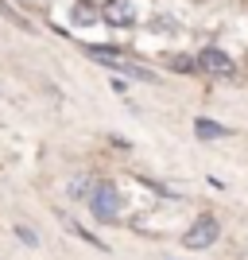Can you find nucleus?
<instances>
[{
    "label": "nucleus",
    "mask_w": 248,
    "mask_h": 260,
    "mask_svg": "<svg viewBox=\"0 0 248 260\" xmlns=\"http://www.w3.org/2000/svg\"><path fill=\"white\" fill-rule=\"evenodd\" d=\"M89 206H93V217H97V221H117L120 210H124L120 186L117 183H97L93 194H89Z\"/></svg>",
    "instance_id": "obj_1"
},
{
    "label": "nucleus",
    "mask_w": 248,
    "mask_h": 260,
    "mask_svg": "<svg viewBox=\"0 0 248 260\" xmlns=\"http://www.w3.org/2000/svg\"><path fill=\"white\" fill-rule=\"evenodd\" d=\"M217 237H221V221H217L214 214H202L194 225L183 233V245H186L190 252H202V249H209Z\"/></svg>",
    "instance_id": "obj_2"
},
{
    "label": "nucleus",
    "mask_w": 248,
    "mask_h": 260,
    "mask_svg": "<svg viewBox=\"0 0 248 260\" xmlns=\"http://www.w3.org/2000/svg\"><path fill=\"white\" fill-rule=\"evenodd\" d=\"M194 62H198V70L202 74H214V78H233V58H229L221 47H205L202 54H194Z\"/></svg>",
    "instance_id": "obj_3"
},
{
    "label": "nucleus",
    "mask_w": 248,
    "mask_h": 260,
    "mask_svg": "<svg viewBox=\"0 0 248 260\" xmlns=\"http://www.w3.org/2000/svg\"><path fill=\"white\" fill-rule=\"evenodd\" d=\"M89 54L97 58L101 66H113V70H124V74H132V78H144V82H151V70L148 66H136V62H124L120 58V51H113V47H89Z\"/></svg>",
    "instance_id": "obj_4"
},
{
    "label": "nucleus",
    "mask_w": 248,
    "mask_h": 260,
    "mask_svg": "<svg viewBox=\"0 0 248 260\" xmlns=\"http://www.w3.org/2000/svg\"><path fill=\"white\" fill-rule=\"evenodd\" d=\"M101 20L109 27H132L136 23V4L132 0H105L101 4Z\"/></svg>",
    "instance_id": "obj_5"
},
{
    "label": "nucleus",
    "mask_w": 248,
    "mask_h": 260,
    "mask_svg": "<svg viewBox=\"0 0 248 260\" xmlns=\"http://www.w3.org/2000/svg\"><path fill=\"white\" fill-rule=\"evenodd\" d=\"M194 136L198 140H225L229 124H217V120H209V117H198L194 120Z\"/></svg>",
    "instance_id": "obj_6"
},
{
    "label": "nucleus",
    "mask_w": 248,
    "mask_h": 260,
    "mask_svg": "<svg viewBox=\"0 0 248 260\" xmlns=\"http://www.w3.org/2000/svg\"><path fill=\"white\" fill-rule=\"evenodd\" d=\"M97 16H101V8H93L89 0H78V4H74V23H82V27H89Z\"/></svg>",
    "instance_id": "obj_7"
},
{
    "label": "nucleus",
    "mask_w": 248,
    "mask_h": 260,
    "mask_svg": "<svg viewBox=\"0 0 248 260\" xmlns=\"http://www.w3.org/2000/svg\"><path fill=\"white\" fill-rule=\"evenodd\" d=\"M66 225L74 229V233H78V237H82V241H86V245H93V249H109V245H105V241H101V237H97V233H89V229H86V225H78L74 217H66Z\"/></svg>",
    "instance_id": "obj_8"
},
{
    "label": "nucleus",
    "mask_w": 248,
    "mask_h": 260,
    "mask_svg": "<svg viewBox=\"0 0 248 260\" xmlns=\"http://www.w3.org/2000/svg\"><path fill=\"white\" fill-rule=\"evenodd\" d=\"M171 66H174V70H183V74H194V70H198V62H194V58H186V54H174Z\"/></svg>",
    "instance_id": "obj_9"
},
{
    "label": "nucleus",
    "mask_w": 248,
    "mask_h": 260,
    "mask_svg": "<svg viewBox=\"0 0 248 260\" xmlns=\"http://www.w3.org/2000/svg\"><path fill=\"white\" fill-rule=\"evenodd\" d=\"M70 194H74V198H89V194H93V186H89V179H74V186H70Z\"/></svg>",
    "instance_id": "obj_10"
},
{
    "label": "nucleus",
    "mask_w": 248,
    "mask_h": 260,
    "mask_svg": "<svg viewBox=\"0 0 248 260\" xmlns=\"http://www.w3.org/2000/svg\"><path fill=\"white\" fill-rule=\"evenodd\" d=\"M16 237H20L23 245H31V249L39 245V237H35V229H31V225H16Z\"/></svg>",
    "instance_id": "obj_11"
},
{
    "label": "nucleus",
    "mask_w": 248,
    "mask_h": 260,
    "mask_svg": "<svg viewBox=\"0 0 248 260\" xmlns=\"http://www.w3.org/2000/svg\"><path fill=\"white\" fill-rule=\"evenodd\" d=\"M155 31H174V20H155Z\"/></svg>",
    "instance_id": "obj_12"
}]
</instances>
